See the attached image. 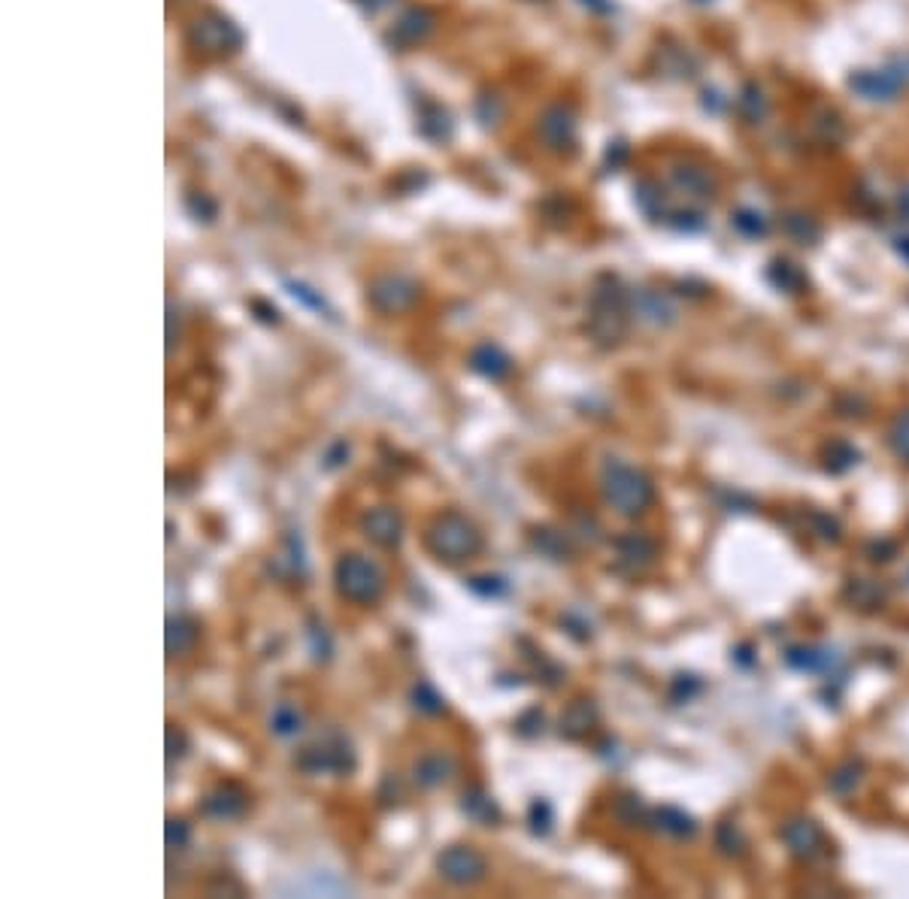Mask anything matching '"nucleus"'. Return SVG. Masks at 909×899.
I'll return each mask as SVG.
<instances>
[{
    "label": "nucleus",
    "instance_id": "obj_1",
    "mask_svg": "<svg viewBox=\"0 0 909 899\" xmlns=\"http://www.w3.org/2000/svg\"><path fill=\"white\" fill-rule=\"evenodd\" d=\"M425 548L443 564H464L482 551V530L464 512H440L425 527Z\"/></svg>",
    "mask_w": 909,
    "mask_h": 899
},
{
    "label": "nucleus",
    "instance_id": "obj_2",
    "mask_svg": "<svg viewBox=\"0 0 909 899\" xmlns=\"http://www.w3.org/2000/svg\"><path fill=\"white\" fill-rule=\"evenodd\" d=\"M600 491H603L606 503H610L625 518L643 515L655 503V485H652V479L643 470H637L631 464H622V461H610V464L603 467Z\"/></svg>",
    "mask_w": 909,
    "mask_h": 899
},
{
    "label": "nucleus",
    "instance_id": "obj_3",
    "mask_svg": "<svg viewBox=\"0 0 909 899\" xmlns=\"http://www.w3.org/2000/svg\"><path fill=\"white\" fill-rule=\"evenodd\" d=\"M588 327L591 336L600 346H619L628 333V297L619 285V279L603 276L591 294V309H588Z\"/></svg>",
    "mask_w": 909,
    "mask_h": 899
},
{
    "label": "nucleus",
    "instance_id": "obj_4",
    "mask_svg": "<svg viewBox=\"0 0 909 899\" xmlns=\"http://www.w3.org/2000/svg\"><path fill=\"white\" fill-rule=\"evenodd\" d=\"M334 588L343 600L355 606H376L385 594V573L379 570L376 560L349 551L340 554L334 564Z\"/></svg>",
    "mask_w": 909,
    "mask_h": 899
},
{
    "label": "nucleus",
    "instance_id": "obj_5",
    "mask_svg": "<svg viewBox=\"0 0 909 899\" xmlns=\"http://www.w3.org/2000/svg\"><path fill=\"white\" fill-rule=\"evenodd\" d=\"M297 766L307 775H349L355 769V751L346 736L328 733L316 745H307L300 751Z\"/></svg>",
    "mask_w": 909,
    "mask_h": 899
},
{
    "label": "nucleus",
    "instance_id": "obj_6",
    "mask_svg": "<svg viewBox=\"0 0 909 899\" xmlns=\"http://www.w3.org/2000/svg\"><path fill=\"white\" fill-rule=\"evenodd\" d=\"M437 872L455 887H473L485 878L488 863L473 845H449L437 854Z\"/></svg>",
    "mask_w": 909,
    "mask_h": 899
},
{
    "label": "nucleus",
    "instance_id": "obj_7",
    "mask_svg": "<svg viewBox=\"0 0 909 899\" xmlns=\"http://www.w3.org/2000/svg\"><path fill=\"white\" fill-rule=\"evenodd\" d=\"M849 85H852V91H858L867 100H894L909 85V73L903 64L882 67V70H861L849 79Z\"/></svg>",
    "mask_w": 909,
    "mask_h": 899
},
{
    "label": "nucleus",
    "instance_id": "obj_8",
    "mask_svg": "<svg viewBox=\"0 0 909 899\" xmlns=\"http://www.w3.org/2000/svg\"><path fill=\"white\" fill-rule=\"evenodd\" d=\"M416 297H419V288L403 276H382L370 285V303L385 315L407 312L416 303Z\"/></svg>",
    "mask_w": 909,
    "mask_h": 899
},
{
    "label": "nucleus",
    "instance_id": "obj_9",
    "mask_svg": "<svg viewBox=\"0 0 909 899\" xmlns=\"http://www.w3.org/2000/svg\"><path fill=\"white\" fill-rule=\"evenodd\" d=\"M246 809H249V794L237 781L216 784V788L204 797V803H200V812L213 821H237L246 815Z\"/></svg>",
    "mask_w": 909,
    "mask_h": 899
},
{
    "label": "nucleus",
    "instance_id": "obj_10",
    "mask_svg": "<svg viewBox=\"0 0 909 899\" xmlns=\"http://www.w3.org/2000/svg\"><path fill=\"white\" fill-rule=\"evenodd\" d=\"M364 536L379 548H397L403 539V518L394 506H373L361 515Z\"/></svg>",
    "mask_w": 909,
    "mask_h": 899
},
{
    "label": "nucleus",
    "instance_id": "obj_11",
    "mask_svg": "<svg viewBox=\"0 0 909 899\" xmlns=\"http://www.w3.org/2000/svg\"><path fill=\"white\" fill-rule=\"evenodd\" d=\"M782 839L788 851L800 860H816L825 851V833L813 818H791L782 827Z\"/></svg>",
    "mask_w": 909,
    "mask_h": 899
},
{
    "label": "nucleus",
    "instance_id": "obj_12",
    "mask_svg": "<svg viewBox=\"0 0 909 899\" xmlns=\"http://www.w3.org/2000/svg\"><path fill=\"white\" fill-rule=\"evenodd\" d=\"M470 370L476 376L488 379V382H500V379H507L513 373V361H510V355L503 352L500 346L482 343V346H476L470 352Z\"/></svg>",
    "mask_w": 909,
    "mask_h": 899
},
{
    "label": "nucleus",
    "instance_id": "obj_13",
    "mask_svg": "<svg viewBox=\"0 0 909 899\" xmlns=\"http://www.w3.org/2000/svg\"><path fill=\"white\" fill-rule=\"evenodd\" d=\"M455 775V760L446 751H428L413 763V778L419 788H440L449 778Z\"/></svg>",
    "mask_w": 909,
    "mask_h": 899
},
{
    "label": "nucleus",
    "instance_id": "obj_14",
    "mask_svg": "<svg viewBox=\"0 0 909 899\" xmlns=\"http://www.w3.org/2000/svg\"><path fill=\"white\" fill-rule=\"evenodd\" d=\"M616 551H619V564H622V567H628V570H643V567H649L652 560H655L658 545H655L652 536L631 530V533H625V536L616 539Z\"/></svg>",
    "mask_w": 909,
    "mask_h": 899
},
{
    "label": "nucleus",
    "instance_id": "obj_15",
    "mask_svg": "<svg viewBox=\"0 0 909 899\" xmlns=\"http://www.w3.org/2000/svg\"><path fill=\"white\" fill-rule=\"evenodd\" d=\"M200 639V624L188 615H170L167 618V630H164V648L167 657H185L194 651Z\"/></svg>",
    "mask_w": 909,
    "mask_h": 899
},
{
    "label": "nucleus",
    "instance_id": "obj_16",
    "mask_svg": "<svg viewBox=\"0 0 909 899\" xmlns=\"http://www.w3.org/2000/svg\"><path fill=\"white\" fill-rule=\"evenodd\" d=\"M461 812L479 827H497L500 824V809H497L494 797L485 794L482 788H467L461 794Z\"/></svg>",
    "mask_w": 909,
    "mask_h": 899
},
{
    "label": "nucleus",
    "instance_id": "obj_17",
    "mask_svg": "<svg viewBox=\"0 0 909 899\" xmlns=\"http://www.w3.org/2000/svg\"><path fill=\"white\" fill-rule=\"evenodd\" d=\"M594 721H597L594 703L591 700H576V703H570V709L561 718V736L579 739V736H585L594 727Z\"/></svg>",
    "mask_w": 909,
    "mask_h": 899
},
{
    "label": "nucleus",
    "instance_id": "obj_18",
    "mask_svg": "<svg viewBox=\"0 0 909 899\" xmlns=\"http://www.w3.org/2000/svg\"><path fill=\"white\" fill-rule=\"evenodd\" d=\"M840 657L831 648H794L788 651V663L803 672H828Z\"/></svg>",
    "mask_w": 909,
    "mask_h": 899
},
{
    "label": "nucleus",
    "instance_id": "obj_19",
    "mask_svg": "<svg viewBox=\"0 0 909 899\" xmlns=\"http://www.w3.org/2000/svg\"><path fill=\"white\" fill-rule=\"evenodd\" d=\"M531 542H534V548H537L540 554H546V557H552V560L570 557V539H567V533H561V530L537 527V530L531 533Z\"/></svg>",
    "mask_w": 909,
    "mask_h": 899
},
{
    "label": "nucleus",
    "instance_id": "obj_20",
    "mask_svg": "<svg viewBox=\"0 0 909 899\" xmlns=\"http://www.w3.org/2000/svg\"><path fill=\"white\" fill-rule=\"evenodd\" d=\"M652 821H658V830H664V833H670V836H676V839H685V836H694V821L685 815V812H679V809H670V806H664V809H658V812H652Z\"/></svg>",
    "mask_w": 909,
    "mask_h": 899
},
{
    "label": "nucleus",
    "instance_id": "obj_21",
    "mask_svg": "<svg viewBox=\"0 0 909 899\" xmlns=\"http://www.w3.org/2000/svg\"><path fill=\"white\" fill-rule=\"evenodd\" d=\"M270 727L276 736L288 739V736H297L303 730V712L291 703H279L270 715Z\"/></svg>",
    "mask_w": 909,
    "mask_h": 899
},
{
    "label": "nucleus",
    "instance_id": "obj_22",
    "mask_svg": "<svg viewBox=\"0 0 909 899\" xmlns=\"http://www.w3.org/2000/svg\"><path fill=\"white\" fill-rule=\"evenodd\" d=\"M861 778H864V766L855 763V760H849V763H843L840 769H834V775H831V791L840 794V797H849V794H855V788L861 784Z\"/></svg>",
    "mask_w": 909,
    "mask_h": 899
},
{
    "label": "nucleus",
    "instance_id": "obj_23",
    "mask_svg": "<svg viewBox=\"0 0 909 899\" xmlns=\"http://www.w3.org/2000/svg\"><path fill=\"white\" fill-rule=\"evenodd\" d=\"M640 315L646 318V321H652V324H667V321H673V315H676V309L667 303V297H661V294H640Z\"/></svg>",
    "mask_w": 909,
    "mask_h": 899
},
{
    "label": "nucleus",
    "instance_id": "obj_24",
    "mask_svg": "<svg viewBox=\"0 0 909 899\" xmlns=\"http://www.w3.org/2000/svg\"><path fill=\"white\" fill-rule=\"evenodd\" d=\"M413 706L422 712V715H443L446 712V700L437 694V688L434 685H428V682H419L416 688H413Z\"/></svg>",
    "mask_w": 909,
    "mask_h": 899
},
{
    "label": "nucleus",
    "instance_id": "obj_25",
    "mask_svg": "<svg viewBox=\"0 0 909 899\" xmlns=\"http://www.w3.org/2000/svg\"><path fill=\"white\" fill-rule=\"evenodd\" d=\"M888 445H891V452L900 461L909 464V412H903V415L894 418V424L888 430Z\"/></svg>",
    "mask_w": 909,
    "mask_h": 899
},
{
    "label": "nucleus",
    "instance_id": "obj_26",
    "mask_svg": "<svg viewBox=\"0 0 909 899\" xmlns=\"http://www.w3.org/2000/svg\"><path fill=\"white\" fill-rule=\"evenodd\" d=\"M716 845L722 848V854H743V848H746V839H743V833L737 830V824H731V821H725L719 830H716Z\"/></svg>",
    "mask_w": 909,
    "mask_h": 899
},
{
    "label": "nucleus",
    "instance_id": "obj_27",
    "mask_svg": "<svg viewBox=\"0 0 909 899\" xmlns=\"http://www.w3.org/2000/svg\"><path fill=\"white\" fill-rule=\"evenodd\" d=\"M855 464H858V452H855L852 445H846V442L831 445V452H828V470L843 473V470H849V467H855Z\"/></svg>",
    "mask_w": 909,
    "mask_h": 899
},
{
    "label": "nucleus",
    "instance_id": "obj_28",
    "mask_svg": "<svg viewBox=\"0 0 909 899\" xmlns=\"http://www.w3.org/2000/svg\"><path fill=\"white\" fill-rule=\"evenodd\" d=\"M467 588L473 594H479V597H500V594H507V582H503L500 576H473V579H467Z\"/></svg>",
    "mask_w": 909,
    "mask_h": 899
},
{
    "label": "nucleus",
    "instance_id": "obj_29",
    "mask_svg": "<svg viewBox=\"0 0 909 899\" xmlns=\"http://www.w3.org/2000/svg\"><path fill=\"white\" fill-rule=\"evenodd\" d=\"M528 821H531V830L534 833H540V836H546L549 830H552V806L546 803V800H537L534 806H531V812H528Z\"/></svg>",
    "mask_w": 909,
    "mask_h": 899
},
{
    "label": "nucleus",
    "instance_id": "obj_30",
    "mask_svg": "<svg viewBox=\"0 0 909 899\" xmlns=\"http://www.w3.org/2000/svg\"><path fill=\"white\" fill-rule=\"evenodd\" d=\"M734 224L737 228L746 234V237H761L764 231H767V221L758 215V212H749V209H743V212H737V218H734Z\"/></svg>",
    "mask_w": 909,
    "mask_h": 899
},
{
    "label": "nucleus",
    "instance_id": "obj_31",
    "mask_svg": "<svg viewBox=\"0 0 909 899\" xmlns=\"http://www.w3.org/2000/svg\"><path fill=\"white\" fill-rule=\"evenodd\" d=\"M188 836H191V830H188V824H185L182 818H167L164 839H167L170 848H185V845H188Z\"/></svg>",
    "mask_w": 909,
    "mask_h": 899
},
{
    "label": "nucleus",
    "instance_id": "obj_32",
    "mask_svg": "<svg viewBox=\"0 0 909 899\" xmlns=\"http://www.w3.org/2000/svg\"><path fill=\"white\" fill-rule=\"evenodd\" d=\"M852 597H855L858 606H879L882 603V591L876 585H867V582H855Z\"/></svg>",
    "mask_w": 909,
    "mask_h": 899
},
{
    "label": "nucleus",
    "instance_id": "obj_33",
    "mask_svg": "<svg viewBox=\"0 0 909 899\" xmlns=\"http://www.w3.org/2000/svg\"><path fill=\"white\" fill-rule=\"evenodd\" d=\"M185 754V733L176 727V724H170L167 727V760L173 763V760H179Z\"/></svg>",
    "mask_w": 909,
    "mask_h": 899
},
{
    "label": "nucleus",
    "instance_id": "obj_34",
    "mask_svg": "<svg viewBox=\"0 0 909 899\" xmlns=\"http://www.w3.org/2000/svg\"><path fill=\"white\" fill-rule=\"evenodd\" d=\"M346 458H349V442H346V439H340V442H334V445L328 448V455H325V470H337V467H343V464H346Z\"/></svg>",
    "mask_w": 909,
    "mask_h": 899
},
{
    "label": "nucleus",
    "instance_id": "obj_35",
    "mask_svg": "<svg viewBox=\"0 0 909 899\" xmlns=\"http://www.w3.org/2000/svg\"><path fill=\"white\" fill-rule=\"evenodd\" d=\"M900 252H903V255L909 258V240H900Z\"/></svg>",
    "mask_w": 909,
    "mask_h": 899
}]
</instances>
